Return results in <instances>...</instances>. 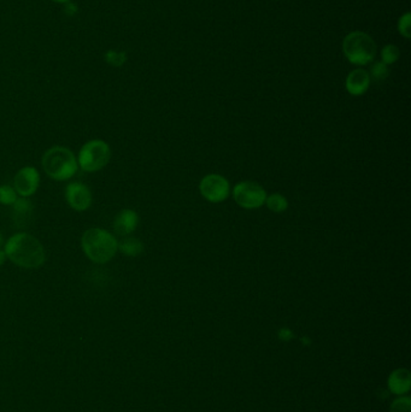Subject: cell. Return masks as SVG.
<instances>
[{
    "label": "cell",
    "instance_id": "obj_1",
    "mask_svg": "<svg viewBox=\"0 0 411 412\" xmlns=\"http://www.w3.org/2000/svg\"><path fill=\"white\" fill-rule=\"evenodd\" d=\"M4 252L13 263L26 269L39 268L46 260L44 246L38 239L27 233L13 235L5 243Z\"/></svg>",
    "mask_w": 411,
    "mask_h": 412
},
{
    "label": "cell",
    "instance_id": "obj_2",
    "mask_svg": "<svg viewBox=\"0 0 411 412\" xmlns=\"http://www.w3.org/2000/svg\"><path fill=\"white\" fill-rule=\"evenodd\" d=\"M81 245L89 260L104 264L114 258L118 250L117 239L108 230L91 228L83 233Z\"/></svg>",
    "mask_w": 411,
    "mask_h": 412
},
{
    "label": "cell",
    "instance_id": "obj_3",
    "mask_svg": "<svg viewBox=\"0 0 411 412\" xmlns=\"http://www.w3.org/2000/svg\"><path fill=\"white\" fill-rule=\"evenodd\" d=\"M43 168L50 178L57 181H66L75 176L79 170L78 158L69 148L55 146L48 148L43 156Z\"/></svg>",
    "mask_w": 411,
    "mask_h": 412
},
{
    "label": "cell",
    "instance_id": "obj_4",
    "mask_svg": "<svg viewBox=\"0 0 411 412\" xmlns=\"http://www.w3.org/2000/svg\"><path fill=\"white\" fill-rule=\"evenodd\" d=\"M377 46L370 35L364 31H351L342 41V52L351 64H370L376 56Z\"/></svg>",
    "mask_w": 411,
    "mask_h": 412
},
{
    "label": "cell",
    "instance_id": "obj_5",
    "mask_svg": "<svg viewBox=\"0 0 411 412\" xmlns=\"http://www.w3.org/2000/svg\"><path fill=\"white\" fill-rule=\"evenodd\" d=\"M110 146L103 140H91L85 143L79 152L78 163L83 171L94 173L106 168L110 161Z\"/></svg>",
    "mask_w": 411,
    "mask_h": 412
},
{
    "label": "cell",
    "instance_id": "obj_6",
    "mask_svg": "<svg viewBox=\"0 0 411 412\" xmlns=\"http://www.w3.org/2000/svg\"><path fill=\"white\" fill-rule=\"evenodd\" d=\"M233 198L240 208L256 210L262 208L266 203L267 192L259 183L243 181L233 188Z\"/></svg>",
    "mask_w": 411,
    "mask_h": 412
},
{
    "label": "cell",
    "instance_id": "obj_7",
    "mask_svg": "<svg viewBox=\"0 0 411 412\" xmlns=\"http://www.w3.org/2000/svg\"><path fill=\"white\" fill-rule=\"evenodd\" d=\"M199 192L204 199L217 204L227 199L231 193V185L227 178L219 173H209L201 178Z\"/></svg>",
    "mask_w": 411,
    "mask_h": 412
},
{
    "label": "cell",
    "instance_id": "obj_8",
    "mask_svg": "<svg viewBox=\"0 0 411 412\" xmlns=\"http://www.w3.org/2000/svg\"><path fill=\"white\" fill-rule=\"evenodd\" d=\"M40 185V175L34 166H24L13 178V187L17 194L23 198L34 194Z\"/></svg>",
    "mask_w": 411,
    "mask_h": 412
},
{
    "label": "cell",
    "instance_id": "obj_9",
    "mask_svg": "<svg viewBox=\"0 0 411 412\" xmlns=\"http://www.w3.org/2000/svg\"><path fill=\"white\" fill-rule=\"evenodd\" d=\"M66 203L75 211H85L92 205V193L86 185L71 183L66 188Z\"/></svg>",
    "mask_w": 411,
    "mask_h": 412
},
{
    "label": "cell",
    "instance_id": "obj_10",
    "mask_svg": "<svg viewBox=\"0 0 411 412\" xmlns=\"http://www.w3.org/2000/svg\"><path fill=\"white\" fill-rule=\"evenodd\" d=\"M370 83H372V78L367 70L362 68L352 70L346 78V91L349 92L351 96H363L370 86Z\"/></svg>",
    "mask_w": 411,
    "mask_h": 412
},
{
    "label": "cell",
    "instance_id": "obj_11",
    "mask_svg": "<svg viewBox=\"0 0 411 412\" xmlns=\"http://www.w3.org/2000/svg\"><path fill=\"white\" fill-rule=\"evenodd\" d=\"M138 223H139L138 213L134 210H131V208H124L115 217V232L118 235L126 236V235L131 234L136 229Z\"/></svg>",
    "mask_w": 411,
    "mask_h": 412
},
{
    "label": "cell",
    "instance_id": "obj_12",
    "mask_svg": "<svg viewBox=\"0 0 411 412\" xmlns=\"http://www.w3.org/2000/svg\"><path fill=\"white\" fill-rule=\"evenodd\" d=\"M387 386L392 395H404L411 388V374L408 369H397L391 373L387 380Z\"/></svg>",
    "mask_w": 411,
    "mask_h": 412
},
{
    "label": "cell",
    "instance_id": "obj_13",
    "mask_svg": "<svg viewBox=\"0 0 411 412\" xmlns=\"http://www.w3.org/2000/svg\"><path fill=\"white\" fill-rule=\"evenodd\" d=\"M118 250L126 256L138 257L144 252L145 248L144 243H141L139 239L126 238L118 243Z\"/></svg>",
    "mask_w": 411,
    "mask_h": 412
},
{
    "label": "cell",
    "instance_id": "obj_14",
    "mask_svg": "<svg viewBox=\"0 0 411 412\" xmlns=\"http://www.w3.org/2000/svg\"><path fill=\"white\" fill-rule=\"evenodd\" d=\"M264 204H267V208L273 213H281L289 208V200L280 193H273V194L267 195Z\"/></svg>",
    "mask_w": 411,
    "mask_h": 412
},
{
    "label": "cell",
    "instance_id": "obj_15",
    "mask_svg": "<svg viewBox=\"0 0 411 412\" xmlns=\"http://www.w3.org/2000/svg\"><path fill=\"white\" fill-rule=\"evenodd\" d=\"M104 61L106 64L111 65L113 68H121L127 63L128 55L126 51L110 48L104 53Z\"/></svg>",
    "mask_w": 411,
    "mask_h": 412
},
{
    "label": "cell",
    "instance_id": "obj_16",
    "mask_svg": "<svg viewBox=\"0 0 411 412\" xmlns=\"http://www.w3.org/2000/svg\"><path fill=\"white\" fill-rule=\"evenodd\" d=\"M399 56H401V51L396 45H386L385 48H382L381 51V58H382V63H385L386 65L394 64L396 62L398 61Z\"/></svg>",
    "mask_w": 411,
    "mask_h": 412
},
{
    "label": "cell",
    "instance_id": "obj_17",
    "mask_svg": "<svg viewBox=\"0 0 411 412\" xmlns=\"http://www.w3.org/2000/svg\"><path fill=\"white\" fill-rule=\"evenodd\" d=\"M369 75H370V78H374L375 81H384L389 78V66L382 62H376L372 65Z\"/></svg>",
    "mask_w": 411,
    "mask_h": 412
},
{
    "label": "cell",
    "instance_id": "obj_18",
    "mask_svg": "<svg viewBox=\"0 0 411 412\" xmlns=\"http://www.w3.org/2000/svg\"><path fill=\"white\" fill-rule=\"evenodd\" d=\"M17 193L9 185L0 186V203L4 205H13L17 200Z\"/></svg>",
    "mask_w": 411,
    "mask_h": 412
},
{
    "label": "cell",
    "instance_id": "obj_19",
    "mask_svg": "<svg viewBox=\"0 0 411 412\" xmlns=\"http://www.w3.org/2000/svg\"><path fill=\"white\" fill-rule=\"evenodd\" d=\"M389 412H411L410 397L401 395L399 398L394 400V403L391 404Z\"/></svg>",
    "mask_w": 411,
    "mask_h": 412
},
{
    "label": "cell",
    "instance_id": "obj_20",
    "mask_svg": "<svg viewBox=\"0 0 411 412\" xmlns=\"http://www.w3.org/2000/svg\"><path fill=\"white\" fill-rule=\"evenodd\" d=\"M411 15L410 13H404L398 21L399 34L403 35L405 39H410L411 36Z\"/></svg>",
    "mask_w": 411,
    "mask_h": 412
},
{
    "label": "cell",
    "instance_id": "obj_21",
    "mask_svg": "<svg viewBox=\"0 0 411 412\" xmlns=\"http://www.w3.org/2000/svg\"><path fill=\"white\" fill-rule=\"evenodd\" d=\"M13 205V211L18 216H21V215L23 216V215H28V213H31V201H28L26 198H21V199L16 200Z\"/></svg>",
    "mask_w": 411,
    "mask_h": 412
},
{
    "label": "cell",
    "instance_id": "obj_22",
    "mask_svg": "<svg viewBox=\"0 0 411 412\" xmlns=\"http://www.w3.org/2000/svg\"><path fill=\"white\" fill-rule=\"evenodd\" d=\"M63 13H64V15L68 16V17H74V16H76L78 13H79V6L75 4V3H73V1H69V3L64 4Z\"/></svg>",
    "mask_w": 411,
    "mask_h": 412
},
{
    "label": "cell",
    "instance_id": "obj_23",
    "mask_svg": "<svg viewBox=\"0 0 411 412\" xmlns=\"http://www.w3.org/2000/svg\"><path fill=\"white\" fill-rule=\"evenodd\" d=\"M294 334H292V332L291 330L287 329V328H282V329L279 332V338L282 339V340H289V339H292Z\"/></svg>",
    "mask_w": 411,
    "mask_h": 412
},
{
    "label": "cell",
    "instance_id": "obj_24",
    "mask_svg": "<svg viewBox=\"0 0 411 412\" xmlns=\"http://www.w3.org/2000/svg\"><path fill=\"white\" fill-rule=\"evenodd\" d=\"M5 260H6V255H5V252L3 250H0V267L4 264Z\"/></svg>",
    "mask_w": 411,
    "mask_h": 412
},
{
    "label": "cell",
    "instance_id": "obj_25",
    "mask_svg": "<svg viewBox=\"0 0 411 412\" xmlns=\"http://www.w3.org/2000/svg\"><path fill=\"white\" fill-rule=\"evenodd\" d=\"M53 3H57V4H66V3H69L71 0H52Z\"/></svg>",
    "mask_w": 411,
    "mask_h": 412
},
{
    "label": "cell",
    "instance_id": "obj_26",
    "mask_svg": "<svg viewBox=\"0 0 411 412\" xmlns=\"http://www.w3.org/2000/svg\"><path fill=\"white\" fill-rule=\"evenodd\" d=\"M1 245H3V236L0 234V246H1Z\"/></svg>",
    "mask_w": 411,
    "mask_h": 412
}]
</instances>
